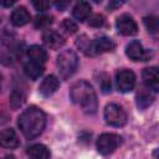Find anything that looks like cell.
<instances>
[{
  "mask_svg": "<svg viewBox=\"0 0 159 159\" xmlns=\"http://www.w3.org/2000/svg\"><path fill=\"white\" fill-rule=\"evenodd\" d=\"M17 125L26 138H36L45 129L46 116L42 109L36 106H31L20 114L17 119Z\"/></svg>",
  "mask_w": 159,
  "mask_h": 159,
  "instance_id": "1",
  "label": "cell"
},
{
  "mask_svg": "<svg viewBox=\"0 0 159 159\" xmlns=\"http://www.w3.org/2000/svg\"><path fill=\"white\" fill-rule=\"evenodd\" d=\"M70 97L71 101L77 104L84 113L93 114L98 108L97 94L93 87L87 81H77L70 88Z\"/></svg>",
  "mask_w": 159,
  "mask_h": 159,
  "instance_id": "2",
  "label": "cell"
},
{
  "mask_svg": "<svg viewBox=\"0 0 159 159\" xmlns=\"http://www.w3.org/2000/svg\"><path fill=\"white\" fill-rule=\"evenodd\" d=\"M57 70L60 72V77L62 80L70 78L78 67V57L75 51L65 50L57 56Z\"/></svg>",
  "mask_w": 159,
  "mask_h": 159,
  "instance_id": "3",
  "label": "cell"
},
{
  "mask_svg": "<svg viewBox=\"0 0 159 159\" xmlns=\"http://www.w3.org/2000/svg\"><path fill=\"white\" fill-rule=\"evenodd\" d=\"M122 144V137L116 133H103L97 139V150L102 155L113 153Z\"/></svg>",
  "mask_w": 159,
  "mask_h": 159,
  "instance_id": "4",
  "label": "cell"
},
{
  "mask_svg": "<svg viewBox=\"0 0 159 159\" xmlns=\"http://www.w3.org/2000/svg\"><path fill=\"white\" fill-rule=\"evenodd\" d=\"M104 119L109 125L122 127L127 122V113L119 104L109 103L104 108Z\"/></svg>",
  "mask_w": 159,
  "mask_h": 159,
  "instance_id": "5",
  "label": "cell"
},
{
  "mask_svg": "<svg viewBox=\"0 0 159 159\" xmlns=\"http://www.w3.org/2000/svg\"><path fill=\"white\" fill-rule=\"evenodd\" d=\"M116 84L119 92H129L135 86V75L133 71L123 68L116 73Z\"/></svg>",
  "mask_w": 159,
  "mask_h": 159,
  "instance_id": "6",
  "label": "cell"
},
{
  "mask_svg": "<svg viewBox=\"0 0 159 159\" xmlns=\"http://www.w3.org/2000/svg\"><path fill=\"white\" fill-rule=\"evenodd\" d=\"M116 27H117L118 32L120 35H123V36H133V35H135L138 32L137 22L128 14H123V15L117 17Z\"/></svg>",
  "mask_w": 159,
  "mask_h": 159,
  "instance_id": "7",
  "label": "cell"
},
{
  "mask_svg": "<svg viewBox=\"0 0 159 159\" xmlns=\"http://www.w3.org/2000/svg\"><path fill=\"white\" fill-rule=\"evenodd\" d=\"M125 53L133 61H148L152 56V53L147 51L138 40H133L127 45Z\"/></svg>",
  "mask_w": 159,
  "mask_h": 159,
  "instance_id": "8",
  "label": "cell"
},
{
  "mask_svg": "<svg viewBox=\"0 0 159 159\" xmlns=\"http://www.w3.org/2000/svg\"><path fill=\"white\" fill-rule=\"evenodd\" d=\"M144 86L153 92H159V68L158 67H147L142 72Z\"/></svg>",
  "mask_w": 159,
  "mask_h": 159,
  "instance_id": "9",
  "label": "cell"
},
{
  "mask_svg": "<svg viewBox=\"0 0 159 159\" xmlns=\"http://www.w3.org/2000/svg\"><path fill=\"white\" fill-rule=\"evenodd\" d=\"M114 47H116V43L109 37H106V36L98 37V39L93 40L91 43L92 56L93 55H101L104 52H111L114 50Z\"/></svg>",
  "mask_w": 159,
  "mask_h": 159,
  "instance_id": "10",
  "label": "cell"
},
{
  "mask_svg": "<svg viewBox=\"0 0 159 159\" xmlns=\"http://www.w3.org/2000/svg\"><path fill=\"white\" fill-rule=\"evenodd\" d=\"M58 87H60L58 78L53 75H50L43 78V81L41 82L40 87H39V91L43 97H50L51 94H53L57 91Z\"/></svg>",
  "mask_w": 159,
  "mask_h": 159,
  "instance_id": "11",
  "label": "cell"
},
{
  "mask_svg": "<svg viewBox=\"0 0 159 159\" xmlns=\"http://www.w3.org/2000/svg\"><path fill=\"white\" fill-rule=\"evenodd\" d=\"M154 93L153 91H150L148 87L143 86L138 89L137 92V96H135V102H137V106L138 108L140 109H145L148 108L153 102H154Z\"/></svg>",
  "mask_w": 159,
  "mask_h": 159,
  "instance_id": "12",
  "label": "cell"
},
{
  "mask_svg": "<svg viewBox=\"0 0 159 159\" xmlns=\"http://www.w3.org/2000/svg\"><path fill=\"white\" fill-rule=\"evenodd\" d=\"M0 143L5 148H17L19 147V138L12 128H5L0 133Z\"/></svg>",
  "mask_w": 159,
  "mask_h": 159,
  "instance_id": "13",
  "label": "cell"
},
{
  "mask_svg": "<svg viewBox=\"0 0 159 159\" xmlns=\"http://www.w3.org/2000/svg\"><path fill=\"white\" fill-rule=\"evenodd\" d=\"M42 40H43V42L46 43V46L50 47V48H52V50H57V48L62 47L63 43H65L63 37H62L58 32H56V31H53V30H47V31L43 34Z\"/></svg>",
  "mask_w": 159,
  "mask_h": 159,
  "instance_id": "14",
  "label": "cell"
},
{
  "mask_svg": "<svg viewBox=\"0 0 159 159\" xmlns=\"http://www.w3.org/2000/svg\"><path fill=\"white\" fill-rule=\"evenodd\" d=\"M26 154L30 159H50L51 153L43 144H32L26 149Z\"/></svg>",
  "mask_w": 159,
  "mask_h": 159,
  "instance_id": "15",
  "label": "cell"
},
{
  "mask_svg": "<svg viewBox=\"0 0 159 159\" xmlns=\"http://www.w3.org/2000/svg\"><path fill=\"white\" fill-rule=\"evenodd\" d=\"M30 19H31L30 12L24 6L16 7L11 12V17H10L12 25H15V26H24V25H26L30 21Z\"/></svg>",
  "mask_w": 159,
  "mask_h": 159,
  "instance_id": "16",
  "label": "cell"
},
{
  "mask_svg": "<svg viewBox=\"0 0 159 159\" xmlns=\"http://www.w3.org/2000/svg\"><path fill=\"white\" fill-rule=\"evenodd\" d=\"M26 99V93L25 91L20 87V86H14L12 87V91L10 93V99H9V103H10V107L12 109H17L20 108Z\"/></svg>",
  "mask_w": 159,
  "mask_h": 159,
  "instance_id": "17",
  "label": "cell"
},
{
  "mask_svg": "<svg viewBox=\"0 0 159 159\" xmlns=\"http://www.w3.org/2000/svg\"><path fill=\"white\" fill-rule=\"evenodd\" d=\"M27 57L32 62H37V63L45 65V62L47 60V53H46V51L41 46L32 45V46H30L27 48Z\"/></svg>",
  "mask_w": 159,
  "mask_h": 159,
  "instance_id": "18",
  "label": "cell"
},
{
  "mask_svg": "<svg viewBox=\"0 0 159 159\" xmlns=\"http://www.w3.org/2000/svg\"><path fill=\"white\" fill-rule=\"evenodd\" d=\"M72 14L73 17L77 19L78 21H84L91 15V5L87 1H80L73 6Z\"/></svg>",
  "mask_w": 159,
  "mask_h": 159,
  "instance_id": "19",
  "label": "cell"
},
{
  "mask_svg": "<svg viewBox=\"0 0 159 159\" xmlns=\"http://www.w3.org/2000/svg\"><path fill=\"white\" fill-rule=\"evenodd\" d=\"M43 70H45L43 65L37 63V62H32V61L26 62L25 66H24V72H25V75H26L30 80H32V81L37 80V78L43 73Z\"/></svg>",
  "mask_w": 159,
  "mask_h": 159,
  "instance_id": "20",
  "label": "cell"
},
{
  "mask_svg": "<svg viewBox=\"0 0 159 159\" xmlns=\"http://www.w3.org/2000/svg\"><path fill=\"white\" fill-rule=\"evenodd\" d=\"M143 22H144V26L148 30V32L155 34L159 31V16H155V15L145 16L143 19Z\"/></svg>",
  "mask_w": 159,
  "mask_h": 159,
  "instance_id": "21",
  "label": "cell"
},
{
  "mask_svg": "<svg viewBox=\"0 0 159 159\" xmlns=\"http://www.w3.org/2000/svg\"><path fill=\"white\" fill-rule=\"evenodd\" d=\"M91 43H92V41H89V40L87 39V36H84V35L80 36V37L77 39V41H76V45L80 47V50H81L83 53L88 55V56H92Z\"/></svg>",
  "mask_w": 159,
  "mask_h": 159,
  "instance_id": "22",
  "label": "cell"
},
{
  "mask_svg": "<svg viewBox=\"0 0 159 159\" xmlns=\"http://www.w3.org/2000/svg\"><path fill=\"white\" fill-rule=\"evenodd\" d=\"M52 24V17L48 15H39L34 20V25L37 29H46Z\"/></svg>",
  "mask_w": 159,
  "mask_h": 159,
  "instance_id": "23",
  "label": "cell"
},
{
  "mask_svg": "<svg viewBox=\"0 0 159 159\" xmlns=\"http://www.w3.org/2000/svg\"><path fill=\"white\" fill-rule=\"evenodd\" d=\"M98 84L102 89L103 93H108L111 92V80H109V76L107 73H99V77H98Z\"/></svg>",
  "mask_w": 159,
  "mask_h": 159,
  "instance_id": "24",
  "label": "cell"
},
{
  "mask_svg": "<svg viewBox=\"0 0 159 159\" xmlns=\"http://www.w3.org/2000/svg\"><path fill=\"white\" fill-rule=\"evenodd\" d=\"M62 27H63V30H65L67 34H70V35H72V34H75V32L77 31V25H76L72 20H70V19H65V20H63Z\"/></svg>",
  "mask_w": 159,
  "mask_h": 159,
  "instance_id": "25",
  "label": "cell"
},
{
  "mask_svg": "<svg viewBox=\"0 0 159 159\" xmlns=\"http://www.w3.org/2000/svg\"><path fill=\"white\" fill-rule=\"evenodd\" d=\"M103 22H104V19L99 14H96V15L91 16L89 17V21H88L89 26H93V27H101L103 25Z\"/></svg>",
  "mask_w": 159,
  "mask_h": 159,
  "instance_id": "26",
  "label": "cell"
},
{
  "mask_svg": "<svg viewBox=\"0 0 159 159\" xmlns=\"http://www.w3.org/2000/svg\"><path fill=\"white\" fill-rule=\"evenodd\" d=\"M32 5H34V7L37 11H46L50 7V2L48 1H45V0H34L32 1Z\"/></svg>",
  "mask_w": 159,
  "mask_h": 159,
  "instance_id": "27",
  "label": "cell"
},
{
  "mask_svg": "<svg viewBox=\"0 0 159 159\" xmlns=\"http://www.w3.org/2000/svg\"><path fill=\"white\" fill-rule=\"evenodd\" d=\"M68 5H70V2H68V1H60V2H55V6H56L57 9H60L61 11H63Z\"/></svg>",
  "mask_w": 159,
  "mask_h": 159,
  "instance_id": "28",
  "label": "cell"
},
{
  "mask_svg": "<svg viewBox=\"0 0 159 159\" xmlns=\"http://www.w3.org/2000/svg\"><path fill=\"white\" fill-rule=\"evenodd\" d=\"M120 5H122V2L112 1V2H109V4H108V9H109V10H113L114 7H118V6H120Z\"/></svg>",
  "mask_w": 159,
  "mask_h": 159,
  "instance_id": "29",
  "label": "cell"
},
{
  "mask_svg": "<svg viewBox=\"0 0 159 159\" xmlns=\"http://www.w3.org/2000/svg\"><path fill=\"white\" fill-rule=\"evenodd\" d=\"M12 4H14V1H1L2 6H11Z\"/></svg>",
  "mask_w": 159,
  "mask_h": 159,
  "instance_id": "30",
  "label": "cell"
},
{
  "mask_svg": "<svg viewBox=\"0 0 159 159\" xmlns=\"http://www.w3.org/2000/svg\"><path fill=\"white\" fill-rule=\"evenodd\" d=\"M153 158H154V159H159V148L154 150V153H153Z\"/></svg>",
  "mask_w": 159,
  "mask_h": 159,
  "instance_id": "31",
  "label": "cell"
},
{
  "mask_svg": "<svg viewBox=\"0 0 159 159\" xmlns=\"http://www.w3.org/2000/svg\"><path fill=\"white\" fill-rule=\"evenodd\" d=\"M4 159H15V157H14V155H11V154H7V155H5V157H4Z\"/></svg>",
  "mask_w": 159,
  "mask_h": 159,
  "instance_id": "32",
  "label": "cell"
}]
</instances>
